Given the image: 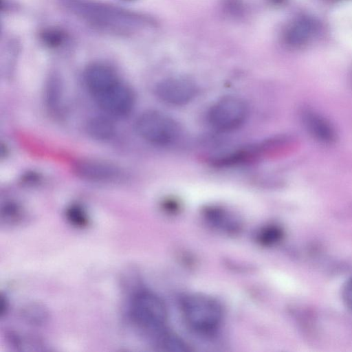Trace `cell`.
<instances>
[{"label": "cell", "instance_id": "obj_1", "mask_svg": "<svg viewBox=\"0 0 352 352\" xmlns=\"http://www.w3.org/2000/svg\"><path fill=\"white\" fill-rule=\"evenodd\" d=\"M72 14L92 26L110 32L127 34L143 27L147 20L137 13L97 0H58Z\"/></svg>", "mask_w": 352, "mask_h": 352}, {"label": "cell", "instance_id": "obj_2", "mask_svg": "<svg viewBox=\"0 0 352 352\" xmlns=\"http://www.w3.org/2000/svg\"><path fill=\"white\" fill-rule=\"evenodd\" d=\"M129 315L133 324L153 340L166 330V306L152 292L140 291L135 294L131 301Z\"/></svg>", "mask_w": 352, "mask_h": 352}, {"label": "cell", "instance_id": "obj_3", "mask_svg": "<svg viewBox=\"0 0 352 352\" xmlns=\"http://www.w3.org/2000/svg\"><path fill=\"white\" fill-rule=\"evenodd\" d=\"M182 310L187 324L201 333L215 330L220 325L223 314L217 300L203 294L186 296L182 302Z\"/></svg>", "mask_w": 352, "mask_h": 352}, {"label": "cell", "instance_id": "obj_4", "mask_svg": "<svg viewBox=\"0 0 352 352\" xmlns=\"http://www.w3.org/2000/svg\"><path fill=\"white\" fill-rule=\"evenodd\" d=\"M135 128L143 140L157 146L173 144L181 135L178 122L157 110H148L141 113L136 119Z\"/></svg>", "mask_w": 352, "mask_h": 352}, {"label": "cell", "instance_id": "obj_5", "mask_svg": "<svg viewBox=\"0 0 352 352\" xmlns=\"http://www.w3.org/2000/svg\"><path fill=\"white\" fill-rule=\"evenodd\" d=\"M249 114L248 103L241 98L228 96L216 102L209 109L210 124L220 132H230L240 128Z\"/></svg>", "mask_w": 352, "mask_h": 352}, {"label": "cell", "instance_id": "obj_6", "mask_svg": "<svg viewBox=\"0 0 352 352\" xmlns=\"http://www.w3.org/2000/svg\"><path fill=\"white\" fill-rule=\"evenodd\" d=\"M93 98L104 112L116 118L129 115L135 104L133 91L120 80Z\"/></svg>", "mask_w": 352, "mask_h": 352}, {"label": "cell", "instance_id": "obj_7", "mask_svg": "<svg viewBox=\"0 0 352 352\" xmlns=\"http://www.w3.org/2000/svg\"><path fill=\"white\" fill-rule=\"evenodd\" d=\"M154 91L162 102L171 105L182 106L195 98L198 88L191 80L182 77H170L157 82Z\"/></svg>", "mask_w": 352, "mask_h": 352}, {"label": "cell", "instance_id": "obj_8", "mask_svg": "<svg viewBox=\"0 0 352 352\" xmlns=\"http://www.w3.org/2000/svg\"><path fill=\"white\" fill-rule=\"evenodd\" d=\"M74 170L79 177L91 182H109L120 173L115 165L96 160H80L74 164Z\"/></svg>", "mask_w": 352, "mask_h": 352}, {"label": "cell", "instance_id": "obj_9", "mask_svg": "<svg viewBox=\"0 0 352 352\" xmlns=\"http://www.w3.org/2000/svg\"><path fill=\"white\" fill-rule=\"evenodd\" d=\"M119 80L115 71L103 63H92L84 72L85 84L92 97Z\"/></svg>", "mask_w": 352, "mask_h": 352}, {"label": "cell", "instance_id": "obj_10", "mask_svg": "<svg viewBox=\"0 0 352 352\" xmlns=\"http://www.w3.org/2000/svg\"><path fill=\"white\" fill-rule=\"evenodd\" d=\"M301 119L307 132L316 140L324 144H332L337 134L333 125L322 116L310 109L302 112Z\"/></svg>", "mask_w": 352, "mask_h": 352}, {"label": "cell", "instance_id": "obj_11", "mask_svg": "<svg viewBox=\"0 0 352 352\" xmlns=\"http://www.w3.org/2000/svg\"><path fill=\"white\" fill-rule=\"evenodd\" d=\"M316 23L309 17L302 16L292 21L285 32V41L293 47H300L309 43L317 33Z\"/></svg>", "mask_w": 352, "mask_h": 352}, {"label": "cell", "instance_id": "obj_12", "mask_svg": "<svg viewBox=\"0 0 352 352\" xmlns=\"http://www.w3.org/2000/svg\"><path fill=\"white\" fill-rule=\"evenodd\" d=\"M88 133L99 140H108L115 133V127L112 122L104 117H95L91 119L87 126Z\"/></svg>", "mask_w": 352, "mask_h": 352}, {"label": "cell", "instance_id": "obj_13", "mask_svg": "<svg viewBox=\"0 0 352 352\" xmlns=\"http://www.w3.org/2000/svg\"><path fill=\"white\" fill-rule=\"evenodd\" d=\"M42 42L50 47H56L61 45L66 39L65 32L61 29L49 28L41 32Z\"/></svg>", "mask_w": 352, "mask_h": 352}, {"label": "cell", "instance_id": "obj_14", "mask_svg": "<svg viewBox=\"0 0 352 352\" xmlns=\"http://www.w3.org/2000/svg\"><path fill=\"white\" fill-rule=\"evenodd\" d=\"M283 236V230L278 226H269L258 234V240L263 244L272 245L278 242Z\"/></svg>", "mask_w": 352, "mask_h": 352}, {"label": "cell", "instance_id": "obj_15", "mask_svg": "<svg viewBox=\"0 0 352 352\" xmlns=\"http://www.w3.org/2000/svg\"><path fill=\"white\" fill-rule=\"evenodd\" d=\"M23 314L25 318L33 324H41L46 319L45 311L39 306L28 307Z\"/></svg>", "mask_w": 352, "mask_h": 352}, {"label": "cell", "instance_id": "obj_16", "mask_svg": "<svg viewBox=\"0 0 352 352\" xmlns=\"http://www.w3.org/2000/svg\"><path fill=\"white\" fill-rule=\"evenodd\" d=\"M69 221L73 225L78 227H83L87 223L86 214L78 206L71 207L67 212Z\"/></svg>", "mask_w": 352, "mask_h": 352}, {"label": "cell", "instance_id": "obj_17", "mask_svg": "<svg viewBox=\"0 0 352 352\" xmlns=\"http://www.w3.org/2000/svg\"><path fill=\"white\" fill-rule=\"evenodd\" d=\"M342 298L345 305L352 311V278L344 285L342 289Z\"/></svg>", "mask_w": 352, "mask_h": 352}, {"label": "cell", "instance_id": "obj_18", "mask_svg": "<svg viewBox=\"0 0 352 352\" xmlns=\"http://www.w3.org/2000/svg\"><path fill=\"white\" fill-rule=\"evenodd\" d=\"M8 309V302L6 299L3 298V296L1 295V307H0V314L2 316L6 312V309Z\"/></svg>", "mask_w": 352, "mask_h": 352}, {"label": "cell", "instance_id": "obj_19", "mask_svg": "<svg viewBox=\"0 0 352 352\" xmlns=\"http://www.w3.org/2000/svg\"><path fill=\"white\" fill-rule=\"evenodd\" d=\"M272 2L274 3H280L283 0H271Z\"/></svg>", "mask_w": 352, "mask_h": 352}, {"label": "cell", "instance_id": "obj_20", "mask_svg": "<svg viewBox=\"0 0 352 352\" xmlns=\"http://www.w3.org/2000/svg\"><path fill=\"white\" fill-rule=\"evenodd\" d=\"M124 1H132V0H124Z\"/></svg>", "mask_w": 352, "mask_h": 352}]
</instances>
